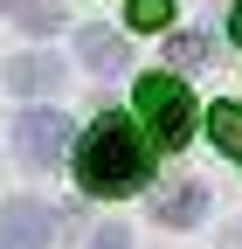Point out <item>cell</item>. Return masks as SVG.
<instances>
[{"label": "cell", "instance_id": "2", "mask_svg": "<svg viewBox=\"0 0 242 249\" xmlns=\"http://www.w3.org/2000/svg\"><path fill=\"white\" fill-rule=\"evenodd\" d=\"M132 104H138V118H145V132H153L159 152H180V145H187V132H194V97H187L180 76H159V70L138 76Z\"/></svg>", "mask_w": 242, "mask_h": 249}, {"label": "cell", "instance_id": "4", "mask_svg": "<svg viewBox=\"0 0 242 249\" xmlns=\"http://www.w3.org/2000/svg\"><path fill=\"white\" fill-rule=\"evenodd\" d=\"M55 235V214L42 201H7L0 208V249H49Z\"/></svg>", "mask_w": 242, "mask_h": 249}, {"label": "cell", "instance_id": "8", "mask_svg": "<svg viewBox=\"0 0 242 249\" xmlns=\"http://www.w3.org/2000/svg\"><path fill=\"white\" fill-rule=\"evenodd\" d=\"M207 132H215V145L242 166V104H215V111H207Z\"/></svg>", "mask_w": 242, "mask_h": 249}, {"label": "cell", "instance_id": "11", "mask_svg": "<svg viewBox=\"0 0 242 249\" xmlns=\"http://www.w3.org/2000/svg\"><path fill=\"white\" fill-rule=\"evenodd\" d=\"M90 249H132V235H125V229H118V222H104L97 235H90Z\"/></svg>", "mask_w": 242, "mask_h": 249}, {"label": "cell", "instance_id": "12", "mask_svg": "<svg viewBox=\"0 0 242 249\" xmlns=\"http://www.w3.org/2000/svg\"><path fill=\"white\" fill-rule=\"evenodd\" d=\"M228 35L242 42V0H235V7H228Z\"/></svg>", "mask_w": 242, "mask_h": 249}, {"label": "cell", "instance_id": "6", "mask_svg": "<svg viewBox=\"0 0 242 249\" xmlns=\"http://www.w3.org/2000/svg\"><path fill=\"white\" fill-rule=\"evenodd\" d=\"M76 55H83L97 76H118V70H125V35H111V28H83V35H76Z\"/></svg>", "mask_w": 242, "mask_h": 249}, {"label": "cell", "instance_id": "3", "mask_svg": "<svg viewBox=\"0 0 242 249\" xmlns=\"http://www.w3.org/2000/svg\"><path fill=\"white\" fill-rule=\"evenodd\" d=\"M14 145H21V160L28 166H55L69 152V118L55 111V104H28L14 118Z\"/></svg>", "mask_w": 242, "mask_h": 249}, {"label": "cell", "instance_id": "9", "mask_svg": "<svg viewBox=\"0 0 242 249\" xmlns=\"http://www.w3.org/2000/svg\"><path fill=\"white\" fill-rule=\"evenodd\" d=\"M125 21L132 28H166L173 21V0H125Z\"/></svg>", "mask_w": 242, "mask_h": 249}, {"label": "cell", "instance_id": "10", "mask_svg": "<svg viewBox=\"0 0 242 249\" xmlns=\"http://www.w3.org/2000/svg\"><path fill=\"white\" fill-rule=\"evenodd\" d=\"M166 55L180 62V70H194V62H207V35H173V42H166Z\"/></svg>", "mask_w": 242, "mask_h": 249}, {"label": "cell", "instance_id": "7", "mask_svg": "<svg viewBox=\"0 0 242 249\" xmlns=\"http://www.w3.org/2000/svg\"><path fill=\"white\" fill-rule=\"evenodd\" d=\"M7 83L28 90V97H35V90H55V83H63V62H55V55H21L7 70Z\"/></svg>", "mask_w": 242, "mask_h": 249}, {"label": "cell", "instance_id": "1", "mask_svg": "<svg viewBox=\"0 0 242 249\" xmlns=\"http://www.w3.org/2000/svg\"><path fill=\"white\" fill-rule=\"evenodd\" d=\"M145 166H153V152H145L138 124L118 118V111H104V118L83 132V145H76V180H83V194H104V201L145 187Z\"/></svg>", "mask_w": 242, "mask_h": 249}, {"label": "cell", "instance_id": "5", "mask_svg": "<svg viewBox=\"0 0 242 249\" xmlns=\"http://www.w3.org/2000/svg\"><path fill=\"white\" fill-rule=\"evenodd\" d=\"M153 214H159L166 229H194L201 214H207V187H201V180H173L166 194L153 201Z\"/></svg>", "mask_w": 242, "mask_h": 249}]
</instances>
